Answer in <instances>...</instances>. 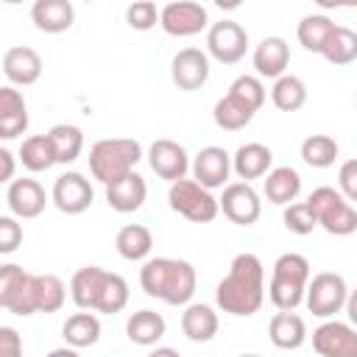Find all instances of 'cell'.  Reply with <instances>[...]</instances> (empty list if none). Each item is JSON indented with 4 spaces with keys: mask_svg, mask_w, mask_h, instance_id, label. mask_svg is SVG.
I'll use <instances>...</instances> for the list:
<instances>
[{
    "mask_svg": "<svg viewBox=\"0 0 357 357\" xmlns=\"http://www.w3.org/2000/svg\"><path fill=\"white\" fill-rule=\"evenodd\" d=\"M321 53H324V59L329 64H337V67L340 64H351L357 59V33L351 28H346V25H335V31L329 33V39L321 47Z\"/></svg>",
    "mask_w": 357,
    "mask_h": 357,
    "instance_id": "4316f807",
    "label": "cell"
},
{
    "mask_svg": "<svg viewBox=\"0 0 357 357\" xmlns=\"http://www.w3.org/2000/svg\"><path fill=\"white\" fill-rule=\"evenodd\" d=\"M145 178L139 173H128L112 184H106V201L114 212H137L142 204H145Z\"/></svg>",
    "mask_w": 357,
    "mask_h": 357,
    "instance_id": "2e32d148",
    "label": "cell"
},
{
    "mask_svg": "<svg viewBox=\"0 0 357 357\" xmlns=\"http://www.w3.org/2000/svg\"><path fill=\"white\" fill-rule=\"evenodd\" d=\"M64 304V282L53 273L36 276V312H56Z\"/></svg>",
    "mask_w": 357,
    "mask_h": 357,
    "instance_id": "d590c367",
    "label": "cell"
},
{
    "mask_svg": "<svg viewBox=\"0 0 357 357\" xmlns=\"http://www.w3.org/2000/svg\"><path fill=\"white\" fill-rule=\"evenodd\" d=\"M114 245H117V251H120L123 259H131L134 262V259H142V257L151 254L153 237H151V231L142 223H128V226H123L117 231Z\"/></svg>",
    "mask_w": 357,
    "mask_h": 357,
    "instance_id": "83f0119b",
    "label": "cell"
},
{
    "mask_svg": "<svg viewBox=\"0 0 357 357\" xmlns=\"http://www.w3.org/2000/svg\"><path fill=\"white\" fill-rule=\"evenodd\" d=\"M346 279L340 273H315L312 282L304 287V298H307V310L318 318H329L335 312H340V307L346 304Z\"/></svg>",
    "mask_w": 357,
    "mask_h": 357,
    "instance_id": "5b68a950",
    "label": "cell"
},
{
    "mask_svg": "<svg viewBox=\"0 0 357 357\" xmlns=\"http://www.w3.org/2000/svg\"><path fill=\"white\" fill-rule=\"evenodd\" d=\"M312 349L321 357H357V332L349 324L326 321L312 332Z\"/></svg>",
    "mask_w": 357,
    "mask_h": 357,
    "instance_id": "9c48e42d",
    "label": "cell"
},
{
    "mask_svg": "<svg viewBox=\"0 0 357 357\" xmlns=\"http://www.w3.org/2000/svg\"><path fill=\"white\" fill-rule=\"evenodd\" d=\"M148 357H181V354H178L176 349H167V346H165V349H156V351H151Z\"/></svg>",
    "mask_w": 357,
    "mask_h": 357,
    "instance_id": "681fc988",
    "label": "cell"
},
{
    "mask_svg": "<svg viewBox=\"0 0 357 357\" xmlns=\"http://www.w3.org/2000/svg\"><path fill=\"white\" fill-rule=\"evenodd\" d=\"M307 204L315 212L318 226H324L329 234L343 237V234H351L357 229V212H354V206L337 190L318 187V190H312V195L307 198Z\"/></svg>",
    "mask_w": 357,
    "mask_h": 357,
    "instance_id": "3957f363",
    "label": "cell"
},
{
    "mask_svg": "<svg viewBox=\"0 0 357 357\" xmlns=\"http://www.w3.org/2000/svg\"><path fill=\"white\" fill-rule=\"evenodd\" d=\"M167 271H170V259L167 257H156L148 259L139 271V284L151 298H162L165 293V282H167Z\"/></svg>",
    "mask_w": 357,
    "mask_h": 357,
    "instance_id": "f35d334b",
    "label": "cell"
},
{
    "mask_svg": "<svg viewBox=\"0 0 357 357\" xmlns=\"http://www.w3.org/2000/svg\"><path fill=\"white\" fill-rule=\"evenodd\" d=\"M92 198V184L81 173H64L53 184V204L67 215H81L84 209H89Z\"/></svg>",
    "mask_w": 357,
    "mask_h": 357,
    "instance_id": "8fae6325",
    "label": "cell"
},
{
    "mask_svg": "<svg viewBox=\"0 0 357 357\" xmlns=\"http://www.w3.org/2000/svg\"><path fill=\"white\" fill-rule=\"evenodd\" d=\"M335 31V22L329 20V17H324V14H310V17H304L301 22H298V42H301V47L304 50H310V53H321V47L326 45V39H329V33Z\"/></svg>",
    "mask_w": 357,
    "mask_h": 357,
    "instance_id": "1f68e13d",
    "label": "cell"
},
{
    "mask_svg": "<svg viewBox=\"0 0 357 357\" xmlns=\"http://www.w3.org/2000/svg\"><path fill=\"white\" fill-rule=\"evenodd\" d=\"M243 357H259V354H243Z\"/></svg>",
    "mask_w": 357,
    "mask_h": 357,
    "instance_id": "816d5d0a",
    "label": "cell"
},
{
    "mask_svg": "<svg viewBox=\"0 0 357 357\" xmlns=\"http://www.w3.org/2000/svg\"><path fill=\"white\" fill-rule=\"evenodd\" d=\"M192 293H195V268L184 259H170L162 301L178 307V304H187L192 298Z\"/></svg>",
    "mask_w": 357,
    "mask_h": 357,
    "instance_id": "ffe728a7",
    "label": "cell"
},
{
    "mask_svg": "<svg viewBox=\"0 0 357 357\" xmlns=\"http://www.w3.org/2000/svg\"><path fill=\"white\" fill-rule=\"evenodd\" d=\"M181 329L192 343H206L218 332V315L206 304H190L181 315Z\"/></svg>",
    "mask_w": 357,
    "mask_h": 357,
    "instance_id": "603a6c76",
    "label": "cell"
},
{
    "mask_svg": "<svg viewBox=\"0 0 357 357\" xmlns=\"http://www.w3.org/2000/svg\"><path fill=\"white\" fill-rule=\"evenodd\" d=\"M218 307L229 315L248 318L262 307L265 298V271L257 254H237L229 273L218 284Z\"/></svg>",
    "mask_w": 357,
    "mask_h": 357,
    "instance_id": "6da1fadb",
    "label": "cell"
},
{
    "mask_svg": "<svg viewBox=\"0 0 357 357\" xmlns=\"http://www.w3.org/2000/svg\"><path fill=\"white\" fill-rule=\"evenodd\" d=\"M126 304H128V284H126V279H123L120 273H109V271H106L95 310H98V312H106V315H114V312H120Z\"/></svg>",
    "mask_w": 357,
    "mask_h": 357,
    "instance_id": "d6a6232c",
    "label": "cell"
},
{
    "mask_svg": "<svg viewBox=\"0 0 357 357\" xmlns=\"http://www.w3.org/2000/svg\"><path fill=\"white\" fill-rule=\"evenodd\" d=\"M218 209H223V215L237 223V226H248L259 218L262 206H259V195L254 192L251 184L245 181H237V184H229L218 201Z\"/></svg>",
    "mask_w": 357,
    "mask_h": 357,
    "instance_id": "ba28073f",
    "label": "cell"
},
{
    "mask_svg": "<svg viewBox=\"0 0 357 357\" xmlns=\"http://www.w3.org/2000/svg\"><path fill=\"white\" fill-rule=\"evenodd\" d=\"M206 47L209 53L220 61V64H237L243 56H245V47H248V33L240 22L234 20H220L209 28V36H206Z\"/></svg>",
    "mask_w": 357,
    "mask_h": 357,
    "instance_id": "8992f818",
    "label": "cell"
},
{
    "mask_svg": "<svg viewBox=\"0 0 357 357\" xmlns=\"http://www.w3.org/2000/svg\"><path fill=\"white\" fill-rule=\"evenodd\" d=\"M47 139L53 145V153H56V162L67 165V162H75L81 156V148H84V134L78 126H67V123H59L47 131Z\"/></svg>",
    "mask_w": 357,
    "mask_h": 357,
    "instance_id": "484cf974",
    "label": "cell"
},
{
    "mask_svg": "<svg viewBox=\"0 0 357 357\" xmlns=\"http://www.w3.org/2000/svg\"><path fill=\"white\" fill-rule=\"evenodd\" d=\"M159 25L170 36H192V33L206 28V8L201 3H192V0L167 3L159 11Z\"/></svg>",
    "mask_w": 357,
    "mask_h": 357,
    "instance_id": "52a82bcc",
    "label": "cell"
},
{
    "mask_svg": "<svg viewBox=\"0 0 357 357\" xmlns=\"http://www.w3.org/2000/svg\"><path fill=\"white\" fill-rule=\"evenodd\" d=\"M229 170H231V159L223 148L218 145H209L204 151H198L195 162H192V173H195V184H201L204 190H215V187H223V181L229 178Z\"/></svg>",
    "mask_w": 357,
    "mask_h": 357,
    "instance_id": "4fadbf2b",
    "label": "cell"
},
{
    "mask_svg": "<svg viewBox=\"0 0 357 357\" xmlns=\"http://www.w3.org/2000/svg\"><path fill=\"white\" fill-rule=\"evenodd\" d=\"M284 226H287L290 231H296V234H310V231L318 226V218H315V212L310 209V204L301 201V204H290V206L284 209Z\"/></svg>",
    "mask_w": 357,
    "mask_h": 357,
    "instance_id": "60d3db41",
    "label": "cell"
},
{
    "mask_svg": "<svg viewBox=\"0 0 357 357\" xmlns=\"http://www.w3.org/2000/svg\"><path fill=\"white\" fill-rule=\"evenodd\" d=\"M28 128V106L20 89L0 86V137L14 139Z\"/></svg>",
    "mask_w": 357,
    "mask_h": 357,
    "instance_id": "9a60e30c",
    "label": "cell"
},
{
    "mask_svg": "<svg viewBox=\"0 0 357 357\" xmlns=\"http://www.w3.org/2000/svg\"><path fill=\"white\" fill-rule=\"evenodd\" d=\"M271 162H273L271 148H265L262 142H245V145L237 148L231 167H234V173H237L240 178H245V184H248V178L265 176L268 167H271Z\"/></svg>",
    "mask_w": 357,
    "mask_h": 357,
    "instance_id": "44dd1931",
    "label": "cell"
},
{
    "mask_svg": "<svg viewBox=\"0 0 357 357\" xmlns=\"http://www.w3.org/2000/svg\"><path fill=\"white\" fill-rule=\"evenodd\" d=\"M64 340L73 346V349H86L92 343H98L100 337V321L92 315V312H75L64 321Z\"/></svg>",
    "mask_w": 357,
    "mask_h": 357,
    "instance_id": "f1b7e54d",
    "label": "cell"
},
{
    "mask_svg": "<svg viewBox=\"0 0 357 357\" xmlns=\"http://www.w3.org/2000/svg\"><path fill=\"white\" fill-rule=\"evenodd\" d=\"M273 276L307 287V282H310V262H307V257H301V254H282V257L273 262Z\"/></svg>",
    "mask_w": 357,
    "mask_h": 357,
    "instance_id": "ab89813d",
    "label": "cell"
},
{
    "mask_svg": "<svg viewBox=\"0 0 357 357\" xmlns=\"http://www.w3.org/2000/svg\"><path fill=\"white\" fill-rule=\"evenodd\" d=\"M45 190L36 178H14L8 187V206L17 218H36L45 209Z\"/></svg>",
    "mask_w": 357,
    "mask_h": 357,
    "instance_id": "e0dca14e",
    "label": "cell"
},
{
    "mask_svg": "<svg viewBox=\"0 0 357 357\" xmlns=\"http://www.w3.org/2000/svg\"><path fill=\"white\" fill-rule=\"evenodd\" d=\"M301 190V176L293 167H276L265 178V195L271 204H290Z\"/></svg>",
    "mask_w": 357,
    "mask_h": 357,
    "instance_id": "f546056e",
    "label": "cell"
},
{
    "mask_svg": "<svg viewBox=\"0 0 357 357\" xmlns=\"http://www.w3.org/2000/svg\"><path fill=\"white\" fill-rule=\"evenodd\" d=\"M139 156H142V148L137 139H126V137L100 139L89 151V170L100 184H112L128 176L139 162Z\"/></svg>",
    "mask_w": 357,
    "mask_h": 357,
    "instance_id": "7a4b0ae2",
    "label": "cell"
},
{
    "mask_svg": "<svg viewBox=\"0 0 357 357\" xmlns=\"http://www.w3.org/2000/svg\"><path fill=\"white\" fill-rule=\"evenodd\" d=\"M251 117H254V112H248L245 106H240V103L231 100L229 95L215 103V123H218L220 128H226V131H240V128H245V126L251 123Z\"/></svg>",
    "mask_w": 357,
    "mask_h": 357,
    "instance_id": "8d00e7d4",
    "label": "cell"
},
{
    "mask_svg": "<svg viewBox=\"0 0 357 357\" xmlns=\"http://www.w3.org/2000/svg\"><path fill=\"white\" fill-rule=\"evenodd\" d=\"M47 357H78V351L75 349H53Z\"/></svg>",
    "mask_w": 357,
    "mask_h": 357,
    "instance_id": "f907efd6",
    "label": "cell"
},
{
    "mask_svg": "<svg viewBox=\"0 0 357 357\" xmlns=\"http://www.w3.org/2000/svg\"><path fill=\"white\" fill-rule=\"evenodd\" d=\"M25 276H28V273H25L20 265H0V307L8 310V304H11L14 296H17V290L22 287Z\"/></svg>",
    "mask_w": 357,
    "mask_h": 357,
    "instance_id": "b9f144b4",
    "label": "cell"
},
{
    "mask_svg": "<svg viewBox=\"0 0 357 357\" xmlns=\"http://www.w3.org/2000/svg\"><path fill=\"white\" fill-rule=\"evenodd\" d=\"M271 98H273V106H276V109H282V112H296V109H301L304 100H307V86H304V81L296 78V75H282V78H276V84H273V89H271Z\"/></svg>",
    "mask_w": 357,
    "mask_h": 357,
    "instance_id": "836d02e7",
    "label": "cell"
},
{
    "mask_svg": "<svg viewBox=\"0 0 357 357\" xmlns=\"http://www.w3.org/2000/svg\"><path fill=\"white\" fill-rule=\"evenodd\" d=\"M301 159L310 167H329L337 159V142L326 134H312L301 142Z\"/></svg>",
    "mask_w": 357,
    "mask_h": 357,
    "instance_id": "e575fe53",
    "label": "cell"
},
{
    "mask_svg": "<svg viewBox=\"0 0 357 357\" xmlns=\"http://www.w3.org/2000/svg\"><path fill=\"white\" fill-rule=\"evenodd\" d=\"M0 357H22V340L11 326H0Z\"/></svg>",
    "mask_w": 357,
    "mask_h": 357,
    "instance_id": "7dc6e473",
    "label": "cell"
},
{
    "mask_svg": "<svg viewBox=\"0 0 357 357\" xmlns=\"http://www.w3.org/2000/svg\"><path fill=\"white\" fill-rule=\"evenodd\" d=\"M229 98L237 100L240 106H245L248 112H257V109L265 103V86H262L259 78H254V75H240V78L231 84Z\"/></svg>",
    "mask_w": 357,
    "mask_h": 357,
    "instance_id": "74e56055",
    "label": "cell"
},
{
    "mask_svg": "<svg viewBox=\"0 0 357 357\" xmlns=\"http://www.w3.org/2000/svg\"><path fill=\"white\" fill-rule=\"evenodd\" d=\"M268 335L279 349H298L307 337V326H304V318H298L296 312H276L271 318Z\"/></svg>",
    "mask_w": 357,
    "mask_h": 357,
    "instance_id": "cb8c5ba5",
    "label": "cell"
},
{
    "mask_svg": "<svg viewBox=\"0 0 357 357\" xmlns=\"http://www.w3.org/2000/svg\"><path fill=\"white\" fill-rule=\"evenodd\" d=\"M103 276H106V271L98 268V265H86V268H78L73 273L70 293H73V301L81 310H95L98 293H100V284H103Z\"/></svg>",
    "mask_w": 357,
    "mask_h": 357,
    "instance_id": "7402d4cb",
    "label": "cell"
},
{
    "mask_svg": "<svg viewBox=\"0 0 357 357\" xmlns=\"http://www.w3.org/2000/svg\"><path fill=\"white\" fill-rule=\"evenodd\" d=\"M3 73H6V78L11 84L28 86V84L39 81V75H42V59H39V53L33 47H25V45L8 47L6 56H3Z\"/></svg>",
    "mask_w": 357,
    "mask_h": 357,
    "instance_id": "5bb4252c",
    "label": "cell"
},
{
    "mask_svg": "<svg viewBox=\"0 0 357 357\" xmlns=\"http://www.w3.org/2000/svg\"><path fill=\"white\" fill-rule=\"evenodd\" d=\"M170 75L176 81L178 89L184 92H195L206 84L209 78V59L204 50L198 47H184L173 56V67H170Z\"/></svg>",
    "mask_w": 357,
    "mask_h": 357,
    "instance_id": "30bf717a",
    "label": "cell"
},
{
    "mask_svg": "<svg viewBox=\"0 0 357 357\" xmlns=\"http://www.w3.org/2000/svg\"><path fill=\"white\" fill-rule=\"evenodd\" d=\"M167 201H170V206L178 215H184L192 223H209L220 212L218 209V198H212V192L204 190L201 184H195L192 178L173 181L170 184V192H167Z\"/></svg>",
    "mask_w": 357,
    "mask_h": 357,
    "instance_id": "277c9868",
    "label": "cell"
},
{
    "mask_svg": "<svg viewBox=\"0 0 357 357\" xmlns=\"http://www.w3.org/2000/svg\"><path fill=\"white\" fill-rule=\"evenodd\" d=\"M126 332H128V340L131 343L153 346L165 335V318L159 312H153V310H139V312H134L128 318Z\"/></svg>",
    "mask_w": 357,
    "mask_h": 357,
    "instance_id": "d4e9b609",
    "label": "cell"
},
{
    "mask_svg": "<svg viewBox=\"0 0 357 357\" xmlns=\"http://www.w3.org/2000/svg\"><path fill=\"white\" fill-rule=\"evenodd\" d=\"M287 61H290V50L282 36H268L254 50V67L265 78H282Z\"/></svg>",
    "mask_w": 357,
    "mask_h": 357,
    "instance_id": "d6986e66",
    "label": "cell"
},
{
    "mask_svg": "<svg viewBox=\"0 0 357 357\" xmlns=\"http://www.w3.org/2000/svg\"><path fill=\"white\" fill-rule=\"evenodd\" d=\"M22 243V226L14 218H0V254L17 251Z\"/></svg>",
    "mask_w": 357,
    "mask_h": 357,
    "instance_id": "f6af8a7d",
    "label": "cell"
},
{
    "mask_svg": "<svg viewBox=\"0 0 357 357\" xmlns=\"http://www.w3.org/2000/svg\"><path fill=\"white\" fill-rule=\"evenodd\" d=\"M148 162H151L153 173L159 178L170 181V184L178 181V178H184V173L190 167L187 151L178 142H173V139H156L151 145V151H148Z\"/></svg>",
    "mask_w": 357,
    "mask_h": 357,
    "instance_id": "7c38bea8",
    "label": "cell"
},
{
    "mask_svg": "<svg viewBox=\"0 0 357 357\" xmlns=\"http://www.w3.org/2000/svg\"><path fill=\"white\" fill-rule=\"evenodd\" d=\"M14 167H17V162H14L11 151L0 148V184H3V181H8V178L14 176Z\"/></svg>",
    "mask_w": 357,
    "mask_h": 357,
    "instance_id": "c3c4849f",
    "label": "cell"
},
{
    "mask_svg": "<svg viewBox=\"0 0 357 357\" xmlns=\"http://www.w3.org/2000/svg\"><path fill=\"white\" fill-rule=\"evenodd\" d=\"M340 190L346 201H357V159H346L340 167Z\"/></svg>",
    "mask_w": 357,
    "mask_h": 357,
    "instance_id": "bcb514c9",
    "label": "cell"
},
{
    "mask_svg": "<svg viewBox=\"0 0 357 357\" xmlns=\"http://www.w3.org/2000/svg\"><path fill=\"white\" fill-rule=\"evenodd\" d=\"M31 17H33V25L45 33H61L73 25L75 20V11H73V3L70 0H36L33 8H31Z\"/></svg>",
    "mask_w": 357,
    "mask_h": 357,
    "instance_id": "ac0fdd59",
    "label": "cell"
},
{
    "mask_svg": "<svg viewBox=\"0 0 357 357\" xmlns=\"http://www.w3.org/2000/svg\"><path fill=\"white\" fill-rule=\"evenodd\" d=\"M20 159L22 165L31 170V173H42L47 167L56 165V153H53V145L47 139V134H33L28 139H22L20 145Z\"/></svg>",
    "mask_w": 357,
    "mask_h": 357,
    "instance_id": "4dcf8cb0",
    "label": "cell"
},
{
    "mask_svg": "<svg viewBox=\"0 0 357 357\" xmlns=\"http://www.w3.org/2000/svg\"><path fill=\"white\" fill-rule=\"evenodd\" d=\"M126 20H128L131 28L148 31V28H153L159 22V11H156V6L151 0H137V3H131L126 8Z\"/></svg>",
    "mask_w": 357,
    "mask_h": 357,
    "instance_id": "7bdbcfd3",
    "label": "cell"
},
{
    "mask_svg": "<svg viewBox=\"0 0 357 357\" xmlns=\"http://www.w3.org/2000/svg\"><path fill=\"white\" fill-rule=\"evenodd\" d=\"M8 310H11L14 315H31V312H36V276H33V273L25 276V282H22V287L17 290V296H14V301L8 304Z\"/></svg>",
    "mask_w": 357,
    "mask_h": 357,
    "instance_id": "ee69618b",
    "label": "cell"
}]
</instances>
